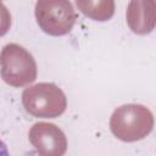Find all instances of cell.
<instances>
[{
  "instance_id": "cell-1",
  "label": "cell",
  "mask_w": 156,
  "mask_h": 156,
  "mask_svg": "<svg viewBox=\"0 0 156 156\" xmlns=\"http://www.w3.org/2000/svg\"><path fill=\"white\" fill-rule=\"evenodd\" d=\"M7 154H9V150L5 145V143H2L0 140V155H7Z\"/></svg>"
}]
</instances>
